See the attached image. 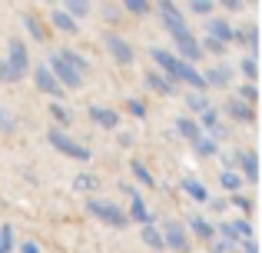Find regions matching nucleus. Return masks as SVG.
Listing matches in <instances>:
<instances>
[{"mask_svg": "<svg viewBox=\"0 0 262 253\" xmlns=\"http://www.w3.org/2000/svg\"><path fill=\"white\" fill-rule=\"evenodd\" d=\"M129 193V200H133V220H140L143 227H146L149 220H153V217H149V210H146V203H143V193L140 190H133V187H123Z\"/></svg>", "mask_w": 262, "mask_h": 253, "instance_id": "a211bd4d", "label": "nucleus"}, {"mask_svg": "<svg viewBox=\"0 0 262 253\" xmlns=\"http://www.w3.org/2000/svg\"><path fill=\"white\" fill-rule=\"evenodd\" d=\"M140 237H143V243H146L149 250H163V233H160V227L146 223V227L140 230Z\"/></svg>", "mask_w": 262, "mask_h": 253, "instance_id": "b1692460", "label": "nucleus"}, {"mask_svg": "<svg viewBox=\"0 0 262 253\" xmlns=\"http://www.w3.org/2000/svg\"><path fill=\"white\" fill-rule=\"evenodd\" d=\"M103 47H106V53L116 60V64H123V67H129L136 60L133 44H129L126 37H120V33H103Z\"/></svg>", "mask_w": 262, "mask_h": 253, "instance_id": "20e7f679", "label": "nucleus"}, {"mask_svg": "<svg viewBox=\"0 0 262 253\" xmlns=\"http://www.w3.org/2000/svg\"><path fill=\"white\" fill-rule=\"evenodd\" d=\"M126 13H136V17H146L149 10H153V4H149V0H126Z\"/></svg>", "mask_w": 262, "mask_h": 253, "instance_id": "473e14b6", "label": "nucleus"}, {"mask_svg": "<svg viewBox=\"0 0 262 253\" xmlns=\"http://www.w3.org/2000/svg\"><path fill=\"white\" fill-rule=\"evenodd\" d=\"M7 64H10V70L17 73V77H24V73H27V67H30V53H27L24 40L13 37L10 44H7Z\"/></svg>", "mask_w": 262, "mask_h": 253, "instance_id": "0eeeda50", "label": "nucleus"}, {"mask_svg": "<svg viewBox=\"0 0 262 253\" xmlns=\"http://www.w3.org/2000/svg\"><path fill=\"white\" fill-rule=\"evenodd\" d=\"M176 130H179V133H183L189 143H196L199 137H203V133H199V124H196V120H189V117H179V120H176Z\"/></svg>", "mask_w": 262, "mask_h": 253, "instance_id": "393cba45", "label": "nucleus"}, {"mask_svg": "<svg viewBox=\"0 0 262 253\" xmlns=\"http://www.w3.org/2000/svg\"><path fill=\"white\" fill-rule=\"evenodd\" d=\"M176 80H186V84L192 87V93H203V90H206V80H203V73H199L196 67L183 64V60H179V73H176Z\"/></svg>", "mask_w": 262, "mask_h": 253, "instance_id": "2eb2a0df", "label": "nucleus"}, {"mask_svg": "<svg viewBox=\"0 0 262 253\" xmlns=\"http://www.w3.org/2000/svg\"><path fill=\"white\" fill-rule=\"evenodd\" d=\"M236 40L256 50V47H259V27H246V30H236Z\"/></svg>", "mask_w": 262, "mask_h": 253, "instance_id": "c756f323", "label": "nucleus"}, {"mask_svg": "<svg viewBox=\"0 0 262 253\" xmlns=\"http://www.w3.org/2000/svg\"><path fill=\"white\" fill-rule=\"evenodd\" d=\"M173 57L192 67L196 60H203V50H199V40L192 37V33H186V37H179V40H176V53H173Z\"/></svg>", "mask_w": 262, "mask_h": 253, "instance_id": "1a4fd4ad", "label": "nucleus"}, {"mask_svg": "<svg viewBox=\"0 0 262 253\" xmlns=\"http://www.w3.org/2000/svg\"><path fill=\"white\" fill-rule=\"evenodd\" d=\"M96 187H100V180H96V177H90V173H80L77 180H73V190H80V193H93Z\"/></svg>", "mask_w": 262, "mask_h": 253, "instance_id": "7c9ffc66", "label": "nucleus"}, {"mask_svg": "<svg viewBox=\"0 0 262 253\" xmlns=\"http://www.w3.org/2000/svg\"><path fill=\"white\" fill-rule=\"evenodd\" d=\"M219 230H223L226 237H232V243L243 237V240H252V227L246 220H232V223H219Z\"/></svg>", "mask_w": 262, "mask_h": 253, "instance_id": "6ab92c4d", "label": "nucleus"}, {"mask_svg": "<svg viewBox=\"0 0 262 253\" xmlns=\"http://www.w3.org/2000/svg\"><path fill=\"white\" fill-rule=\"evenodd\" d=\"M120 147H133V133H120Z\"/></svg>", "mask_w": 262, "mask_h": 253, "instance_id": "09e8293b", "label": "nucleus"}, {"mask_svg": "<svg viewBox=\"0 0 262 253\" xmlns=\"http://www.w3.org/2000/svg\"><path fill=\"white\" fill-rule=\"evenodd\" d=\"M20 253H40V243L37 240H24L20 243Z\"/></svg>", "mask_w": 262, "mask_h": 253, "instance_id": "49530a36", "label": "nucleus"}, {"mask_svg": "<svg viewBox=\"0 0 262 253\" xmlns=\"http://www.w3.org/2000/svg\"><path fill=\"white\" fill-rule=\"evenodd\" d=\"M126 107H129V113H133L136 120H143V117H146V107H143V100H129Z\"/></svg>", "mask_w": 262, "mask_h": 253, "instance_id": "37998d69", "label": "nucleus"}, {"mask_svg": "<svg viewBox=\"0 0 262 253\" xmlns=\"http://www.w3.org/2000/svg\"><path fill=\"white\" fill-rule=\"evenodd\" d=\"M192 150H196L199 157H216V153H219V143L209 140V137H199V140L192 143Z\"/></svg>", "mask_w": 262, "mask_h": 253, "instance_id": "bb28decb", "label": "nucleus"}, {"mask_svg": "<svg viewBox=\"0 0 262 253\" xmlns=\"http://www.w3.org/2000/svg\"><path fill=\"white\" fill-rule=\"evenodd\" d=\"M86 210L96 217V220H103L106 227H116V230H123L129 223V217L123 213L116 203H110V200H96V197H90V200H86Z\"/></svg>", "mask_w": 262, "mask_h": 253, "instance_id": "f257e3e1", "label": "nucleus"}, {"mask_svg": "<svg viewBox=\"0 0 262 253\" xmlns=\"http://www.w3.org/2000/svg\"><path fill=\"white\" fill-rule=\"evenodd\" d=\"M146 87H149L153 93H163V97H173V93H176V84H173V80L160 77L156 70H149V73H146Z\"/></svg>", "mask_w": 262, "mask_h": 253, "instance_id": "dca6fc26", "label": "nucleus"}, {"mask_svg": "<svg viewBox=\"0 0 262 253\" xmlns=\"http://www.w3.org/2000/svg\"><path fill=\"white\" fill-rule=\"evenodd\" d=\"M206 37H212V40H219V44H226L229 47L232 40H236V30H232L226 20H219V17H212L209 24H206Z\"/></svg>", "mask_w": 262, "mask_h": 253, "instance_id": "9b49d317", "label": "nucleus"}, {"mask_svg": "<svg viewBox=\"0 0 262 253\" xmlns=\"http://www.w3.org/2000/svg\"><path fill=\"white\" fill-rule=\"evenodd\" d=\"M232 207H236V210H243V213H249V210H252V203L249 200H246V197H239V193H232Z\"/></svg>", "mask_w": 262, "mask_h": 253, "instance_id": "c03bdc74", "label": "nucleus"}, {"mask_svg": "<svg viewBox=\"0 0 262 253\" xmlns=\"http://www.w3.org/2000/svg\"><path fill=\"white\" fill-rule=\"evenodd\" d=\"M47 140H50V147H57L60 153L73 157V160H90V147H86V143L73 140L70 133H63V130H50V133H47Z\"/></svg>", "mask_w": 262, "mask_h": 253, "instance_id": "7ed1b4c3", "label": "nucleus"}, {"mask_svg": "<svg viewBox=\"0 0 262 253\" xmlns=\"http://www.w3.org/2000/svg\"><path fill=\"white\" fill-rule=\"evenodd\" d=\"M163 247L176 250V253H189V237H186V227L179 220H163Z\"/></svg>", "mask_w": 262, "mask_h": 253, "instance_id": "39448f33", "label": "nucleus"}, {"mask_svg": "<svg viewBox=\"0 0 262 253\" xmlns=\"http://www.w3.org/2000/svg\"><path fill=\"white\" fill-rule=\"evenodd\" d=\"M160 17H163V27H166V33L173 40H179V37L189 33V27H186V13L179 10L173 0H163V4H160Z\"/></svg>", "mask_w": 262, "mask_h": 253, "instance_id": "f03ea898", "label": "nucleus"}, {"mask_svg": "<svg viewBox=\"0 0 262 253\" xmlns=\"http://www.w3.org/2000/svg\"><path fill=\"white\" fill-rule=\"evenodd\" d=\"M10 250H13V230L4 223L0 227V253H10Z\"/></svg>", "mask_w": 262, "mask_h": 253, "instance_id": "4c0bfd02", "label": "nucleus"}, {"mask_svg": "<svg viewBox=\"0 0 262 253\" xmlns=\"http://www.w3.org/2000/svg\"><path fill=\"white\" fill-rule=\"evenodd\" d=\"M24 27L30 30V37H33V40H40V44L47 40V27L40 24V17H37V13H24Z\"/></svg>", "mask_w": 262, "mask_h": 253, "instance_id": "5701e85b", "label": "nucleus"}, {"mask_svg": "<svg viewBox=\"0 0 262 253\" xmlns=\"http://www.w3.org/2000/svg\"><path fill=\"white\" fill-rule=\"evenodd\" d=\"M183 193H189L192 200H199V203L209 200V193H206V187H203L199 180H183Z\"/></svg>", "mask_w": 262, "mask_h": 253, "instance_id": "cd10ccee", "label": "nucleus"}, {"mask_svg": "<svg viewBox=\"0 0 262 253\" xmlns=\"http://www.w3.org/2000/svg\"><path fill=\"white\" fill-rule=\"evenodd\" d=\"M50 113H53V120H57V124H63V127L73 120V117H70V110H67V107H60V104H53V107H50Z\"/></svg>", "mask_w": 262, "mask_h": 253, "instance_id": "ea45409f", "label": "nucleus"}, {"mask_svg": "<svg viewBox=\"0 0 262 253\" xmlns=\"http://www.w3.org/2000/svg\"><path fill=\"white\" fill-rule=\"evenodd\" d=\"M232 160H239V167H243V177H246V180H252V183L259 180V157H256V150H239Z\"/></svg>", "mask_w": 262, "mask_h": 253, "instance_id": "f8f14e48", "label": "nucleus"}, {"mask_svg": "<svg viewBox=\"0 0 262 253\" xmlns=\"http://www.w3.org/2000/svg\"><path fill=\"white\" fill-rule=\"evenodd\" d=\"M57 53H60V57H63V60H67V64H70V67H73V70H77V73H80V77H83V73H86V60H83V57H80V53H77V50H57Z\"/></svg>", "mask_w": 262, "mask_h": 253, "instance_id": "c85d7f7f", "label": "nucleus"}, {"mask_svg": "<svg viewBox=\"0 0 262 253\" xmlns=\"http://www.w3.org/2000/svg\"><path fill=\"white\" fill-rule=\"evenodd\" d=\"M186 7H189L192 13H199V17H209V13H212V7H216V4H212V0H189Z\"/></svg>", "mask_w": 262, "mask_h": 253, "instance_id": "c9c22d12", "label": "nucleus"}, {"mask_svg": "<svg viewBox=\"0 0 262 253\" xmlns=\"http://www.w3.org/2000/svg\"><path fill=\"white\" fill-rule=\"evenodd\" d=\"M236 100H243V104H256V100H259V87L256 84H243V87H239V97Z\"/></svg>", "mask_w": 262, "mask_h": 253, "instance_id": "f704fd0d", "label": "nucleus"}, {"mask_svg": "<svg viewBox=\"0 0 262 253\" xmlns=\"http://www.w3.org/2000/svg\"><path fill=\"white\" fill-rule=\"evenodd\" d=\"M219 183H223L226 190H232V193H239V187H243V177H239L236 170H223V177H219Z\"/></svg>", "mask_w": 262, "mask_h": 253, "instance_id": "2f4dec72", "label": "nucleus"}, {"mask_svg": "<svg viewBox=\"0 0 262 253\" xmlns=\"http://www.w3.org/2000/svg\"><path fill=\"white\" fill-rule=\"evenodd\" d=\"M47 67H50V73L57 77V84L63 87V90H67V87H80V80H83V77H80V73L70 67V64H67L63 57H60V53H53V57L47 60Z\"/></svg>", "mask_w": 262, "mask_h": 253, "instance_id": "423d86ee", "label": "nucleus"}, {"mask_svg": "<svg viewBox=\"0 0 262 253\" xmlns=\"http://www.w3.org/2000/svg\"><path fill=\"white\" fill-rule=\"evenodd\" d=\"M226 110H229L232 120H243V124H252V120H256V110H252L249 104H243V100H236V97L226 104Z\"/></svg>", "mask_w": 262, "mask_h": 253, "instance_id": "f3484780", "label": "nucleus"}, {"mask_svg": "<svg viewBox=\"0 0 262 253\" xmlns=\"http://www.w3.org/2000/svg\"><path fill=\"white\" fill-rule=\"evenodd\" d=\"M186 220H189V227H192V233L199 237V240H212V237H216V227H212L209 220H206V217H199V213H192V217H186Z\"/></svg>", "mask_w": 262, "mask_h": 253, "instance_id": "aec40b11", "label": "nucleus"}, {"mask_svg": "<svg viewBox=\"0 0 262 253\" xmlns=\"http://www.w3.org/2000/svg\"><path fill=\"white\" fill-rule=\"evenodd\" d=\"M133 173H136V177H140V180H143V183H146V187H153V173H149V170H146V167H143V163H136V160H133Z\"/></svg>", "mask_w": 262, "mask_h": 253, "instance_id": "79ce46f5", "label": "nucleus"}, {"mask_svg": "<svg viewBox=\"0 0 262 253\" xmlns=\"http://www.w3.org/2000/svg\"><path fill=\"white\" fill-rule=\"evenodd\" d=\"M199 50H209V53H219V57H223V53H226V44H219V40H212V37H206L203 40V44H199Z\"/></svg>", "mask_w": 262, "mask_h": 253, "instance_id": "58836bf2", "label": "nucleus"}, {"mask_svg": "<svg viewBox=\"0 0 262 253\" xmlns=\"http://www.w3.org/2000/svg\"><path fill=\"white\" fill-rule=\"evenodd\" d=\"M149 57H153L156 64H160V70H166V80H173V84H176L179 60L173 57V53H169V50H160V47H153V50H149Z\"/></svg>", "mask_w": 262, "mask_h": 253, "instance_id": "ddd939ff", "label": "nucleus"}, {"mask_svg": "<svg viewBox=\"0 0 262 253\" xmlns=\"http://www.w3.org/2000/svg\"><path fill=\"white\" fill-rule=\"evenodd\" d=\"M90 7H93L90 0H67V4L60 7V10H63L70 20H80V17H86V13H90Z\"/></svg>", "mask_w": 262, "mask_h": 253, "instance_id": "4be33fe9", "label": "nucleus"}, {"mask_svg": "<svg viewBox=\"0 0 262 253\" xmlns=\"http://www.w3.org/2000/svg\"><path fill=\"white\" fill-rule=\"evenodd\" d=\"M223 7H226V10H239L243 4H239V0H223Z\"/></svg>", "mask_w": 262, "mask_h": 253, "instance_id": "8fccbe9b", "label": "nucleus"}, {"mask_svg": "<svg viewBox=\"0 0 262 253\" xmlns=\"http://www.w3.org/2000/svg\"><path fill=\"white\" fill-rule=\"evenodd\" d=\"M206 87H229L232 84V67L229 64H216L209 73H203Z\"/></svg>", "mask_w": 262, "mask_h": 253, "instance_id": "4468645a", "label": "nucleus"}, {"mask_svg": "<svg viewBox=\"0 0 262 253\" xmlns=\"http://www.w3.org/2000/svg\"><path fill=\"white\" fill-rule=\"evenodd\" d=\"M17 73L10 70V64H7V60H0V84H17Z\"/></svg>", "mask_w": 262, "mask_h": 253, "instance_id": "a19ab883", "label": "nucleus"}, {"mask_svg": "<svg viewBox=\"0 0 262 253\" xmlns=\"http://www.w3.org/2000/svg\"><path fill=\"white\" fill-rule=\"evenodd\" d=\"M86 113H90V120H93L96 127H106V130H116V127H120V113H116L113 107H100V104H93Z\"/></svg>", "mask_w": 262, "mask_h": 253, "instance_id": "9d476101", "label": "nucleus"}, {"mask_svg": "<svg viewBox=\"0 0 262 253\" xmlns=\"http://www.w3.org/2000/svg\"><path fill=\"white\" fill-rule=\"evenodd\" d=\"M186 107H189L192 113H199V117H203L206 110H212V104L203 97V93H186Z\"/></svg>", "mask_w": 262, "mask_h": 253, "instance_id": "a878e982", "label": "nucleus"}, {"mask_svg": "<svg viewBox=\"0 0 262 253\" xmlns=\"http://www.w3.org/2000/svg\"><path fill=\"white\" fill-rule=\"evenodd\" d=\"M13 130H17V117L0 104V133H13Z\"/></svg>", "mask_w": 262, "mask_h": 253, "instance_id": "72a5a7b5", "label": "nucleus"}, {"mask_svg": "<svg viewBox=\"0 0 262 253\" xmlns=\"http://www.w3.org/2000/svg\"><path fill=\"white\" fill-rule=\"evenodd\" d=\"M199 120H203L206 127H212V130L219 127V113H216V110H206V113H203V117H199Z\"/></svg>", "mask_w": 262, "mask_h": 253, "instance_id": "a18cd8bd", "label": "nucleus"}, {"mask_svg": "<svg viewBox=\"0 0 262 253\" xmlns=\"http://www.w3.org/2000/svg\"><path fill=\"white\" fill-rule=\"evenodd\" d=\"M33 84H37V90L50 93L53 100H60V97H63V87L57 84V77H53V73H50V67H47V64L33 67Z\"/></svg>", "mask_w": 262, "mask_h": 253, "instance_id": "6e6552de", "label": "nucleus"}, {"mask_svg": "<svg viewBox=\"0 0 262 253\" xmlns=\"http://www.w3.org/2000/svg\"><path fill=\"white\" fill-rule=\"evenodd\" d=\"M243 253H259V247H256V240H246V243H243Z\"/></svg>", "mask_w": 262, "mask_h": 253, "instance_id": "de8ad7c7", "label": "nucleus"}, {"mask_svg": "<svg viewBox=\"0 0 262 253\" xmlns=\"http://www.w3.org/2000/svg\"><path fill=\"white\" fill-rule=\"evenodd\" d=\"M50 24L57 27L60 33H67V37H73V33L80 30V24H77V20H70V17H67L63 10H53V13H50Z\"/></svg>", "mask_w": 262, "mask_h": 253, "instance_id": "412c9836", "label": "nucleus"}, {"mask_svg": "<svg viewBox=\"0 0 262 253\" xmlns=\"http://www.w3.org/2000/svg\"><path fill=\"white\" fill-rule=\"evenodd\" d=\"M239 67H243V73L249 77V84H256V77H259V60H256V57H246Z\"/></svg>", "mask_w": 262, "mask_h": 253, "instance_id": "e433bc0d", "label": "nucleus"}]
</instances>
